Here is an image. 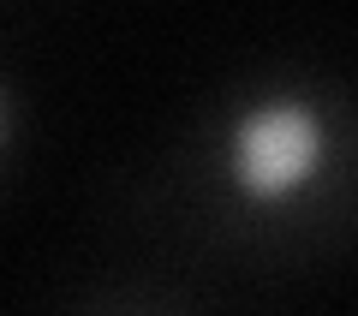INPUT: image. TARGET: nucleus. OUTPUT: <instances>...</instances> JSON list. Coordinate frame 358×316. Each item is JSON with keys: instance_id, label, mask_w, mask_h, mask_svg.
<instances>
[{"instance_id": "obj_2", "label": "nucleus", "mask_w": 358, "mask_h": 316, "mask_svg": "<svg viewBox=\"0 0 358 316\" xmlns=\"http://www.w3.org/2000/svg\"><path fill=\"white\" fill-rule=\"evenodd\" d=\"M18 155H24V96H18L13 72L0 66V185L13 179Z\"/></svg>"}, {"instance_id": "obj_1", "label": "nucleus", "mask_w": 358, "mask_h": 316, "mask_svg": "<svg viewBox=\"0 0 358 316\" xmlns=\"http://www.w3.org/2000/svg\"><path fill=\"white\" fill-rule=\"evenodd\" d=\"M120 227L203 304L341 268L358 227V108L341 66L263 54L215 78L126 185Z\"/></svg>"}]
</instances>
